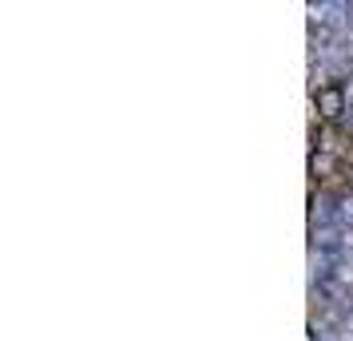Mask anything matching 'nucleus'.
Wrapping results in <instances>:
<instances>
[{
  "instance_id": "nucleus-1",
  "label": "nucleus",
  "mask_w": 353,
  "mask_h": 341,
  "mask_svg": "<svg viewBox=\"0 0 353 341\" xmlns=\"http://www.w3.org/2000/svg\"><path fill=\"white\" fill-rule=\"evenodd\" d=\"M345 112H350V103H345V92L337 83H318L314 87V115H318V123H341Z\"/></svg>"
},
{
  "instance_id": "nucleus-3",
  "label": "nucleus",
  "mask_w": 353,
  "mask_h": 341,
  "mask_svg": "<svg viewBox=\"0 0 353 341\" xmlns=\"http://www.w3.org/2000/svg\"><path fill=\"white\" fill-rule=\"evenodd\" d=\"M350 135H353V112H350Z\"/></svg>"
},
{
  "instance_id": "nucleus-2",
  "label": "nucleus",
  "mask_w": 353,
  "mask_h": 341,
  "mask_svg": "<svg viewBox=\"0 0 353 341\" xmlns=\"http://www.w3.org/2000/svg\"><path fill=\"white\" fill-rule=\"evenodd\" d=\"M310 175H314V183L318 187H345L350 183V167H345V159H334V155H321V151H314V159H310Z\"/></svg>"
}]
</instances>
